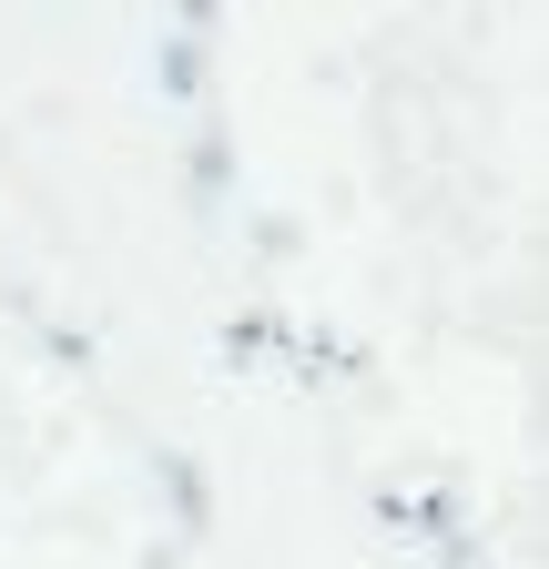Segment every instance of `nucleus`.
Wrapping results in <instances>:
<instances>
[]
</instances>
